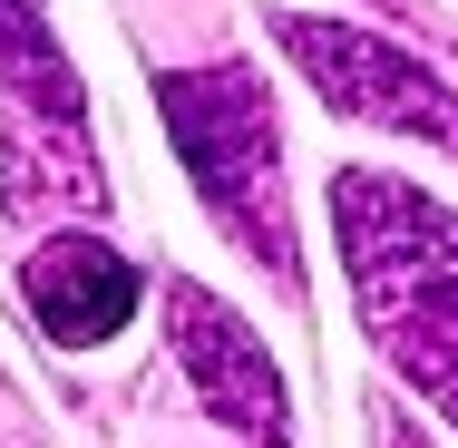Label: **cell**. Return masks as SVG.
<instances>
[{
    "mask_svg": "<svg viewBox=\"0 0 458 448\" xmlns=\"http://www.w3.org/2000/svg\"><path fill=\"white\" fill-rule=\"evenodd\" d=\"M332 224H342L361 332L458 429V215L429 205L420 185H400V176L342 166L332 176Z\"/></svg>",
    "mask_w": 458,
    "mask_h": 448,
    "instance_id": "6da1fadb",
    "label": "cell"
},
{
    "mask_svg": "<svg viewBox=\"0 0 458 448\" xmlns=\"http://www.w3.org/2000/svg\"><path fill=\"white\" fill-rule=\"evenodd\" d=\"M157 107H166V137H176L215 234H234L274 283H293L302 254H293V185H283V137H274L264 79L234 69V59H215V69H157Z\"/></svg>",
    "mask_w": 458,
    "mask_h": 448,
    "instance_id": "7a4b0ae2",
    "label": "cell"
},
{
    "mask_svg": "<svg viewBox=\"0 0 458 448\" xmlns=\"http://www.w3.org/2000/svg\"><path fill=\"white\" fill-rule=\"evenodd\" d=\"M283 59L322 89V107L361 117V127H400V137H429L458 156V89L439 69H420L410 49H390L380 30H352V20H312V10H283L274 20Z\"/></svg>",
    "mask_w": 458,
    "mask_h": 448,
    "instance_id": "3957f363",
    "label": "cell"
},
{
    "mask_svg": "<svg viewBox=\"0 0 458 448\" xmlns=\"http://www.w3.org/2000/svg\"><path fill=\"white\" fill-rule=\"evenodd\" d=\"M166 332H176V360H185V380H195V400L225 429H244L254 448H293V400H283L274 351L205 283H166Z\"/></svg>",
    "mask_w": 458,
    "mask_h": 448,
    "instance_id": "277c9868",
    "label": "cell"
},
{
    "mask_svg": "<svg viewBox=\"0 0 458 448\" xmlns=\"http://www.w3.org/2000/svg\"><path fill=\"white\" fill-rule=\"evenodd\" d=\"M20 292H30L39 332H49V342H69V351L117 342V332L137 322V302H147L137 264H127V254H107L98 234H49V244L20 264Z\"/></svg>",
    "mask_w": 458,
    "mask_h": 448,
    "instance_id": "5b68a950",
    "label": "cell"
},
{
    "mask_svg": "<svg viewBox=\"0 0 458 448\" xmlns=\"http://www.w3.org/2000/svg\"><path fill=\"white\" fill-rule=\"evenodd\" d=\"M0 89L30 107V127H69V137H89L79 127V69H69V49H59V30H49V10L39 0H0Z\"/></svg>",
    "mask_w": 458,
    "mask_h": 448,
    "instance_id": "8992f818",
    "label": "cell"
},
{
    "mask_svg": "<svg viewBox=\"0 0 458 448\" xmlns=\"http://www.w3.org/2000/svg\"><path fill=\"white\" fill-rule=\"evenodd\" d=\"M390 448H420V439H410V429H390Z\"/></svg>",
    "mask_w": 458,
    "mask_h": 448,
    "instance_id": "52a82bcc",
    "label": "cell"
}]
</instances>
